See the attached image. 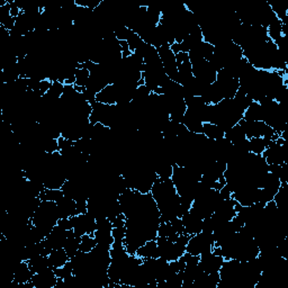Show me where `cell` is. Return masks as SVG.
Masks as SVG:
<instances>
[{"mask_svg": "<svg viewBox=\"0 0 288 288\" xmlns=\"http://www.w3.org/2000/svg\"><path fill=\"white\" fill-rule=\"evenodd\" d=\"M235 205L236 200H234L232 197L229 199H222L220 203L217 204L213 214L218 218V220H221L223 222H229L236 215Z\"/></svg>", "mask_w": 288, "mask_h": 288, "instance_id": "7", "label": "cell"}, {"mask_svg": "<svg viewBox=\"0 0 288 288\" xmlns=\"http://www.w3.org/2000/svg\"><path fill=\"white\" fill-rule=\"evenodd\" d=\"M49 264L52 269H57L63 267L70 260V257L67 255L64 249H54V250L49 255Z\"/></svg>", "mask_w": 288, "mask_h": 288, "instance_id": "14", "label": "cell"}, {"mask_svg": "<svg viewBox=\"0 0 288 288\" xmlns=\"http://www.w3.org/2000/svg\"><path fill=\"white\" fill-rule=\"evenodd\" d=\"M225 139L229 140L232 144L238 143V142L247 139L246 133H244L243 127L240 124H235L233 127H231L229 131L225 132Z\"/></svg>", "mask_w": 288, "mask_h": 288, "instance_id": "23", "label": "cell"}, {"mask_svg": "<svg viewBox=\"0 0 288 288\" xmlns=\"http://www.w3.org/2000/svg\"><path fill=\"white\" fill-rule=\"evenodd\" d=\"M225 259L222 256H217L212 251L205 252L199 256V267L206 274L220 273Z\"/></svg>", "mask_w": 288, "mask_h": 288, "instance_id": "5", "label": "cell"}, {"mask_svg": "<svg viewBox=\"0 0 288 288\" xmlns=\"http://www.w3.org/2000/svg\"><path fill=\"white\" fill-rule=\"evenodd\" d=\"M183 124L186 126L187 130L189 132L197 133V134H200L203 132V122L200 121V118L198 117V115L192 110H186V113L184 115L183 118Z\"/></svg>", "mask_w": 288, "mask_h": 288, "instance_id": "13", "label": "cell"}, {"mask_svg": "<svg viewBox=\"0 0 288 288\" xmlns=\"http://www.w3.org/2000/svg\"><path fill=\"white\" fill-rule=\"evenodd\" d=\"M57 225H59L60 227H62V229L67 231L74 230V225H72L71 218H59Z\"/></svg>", "mask_w": 288, "mask_h": 288, "instance_id": "30", "label": "cell"}, {"mask_svg": "<svg viewBox=\"0 0 288 288\" xmlns=\"http://www.w3.org/2000/svg\"><path fill=\"white\" fill-rule=\"evenodd\" d=\"M69 232L70 231H67L59 225H55L53 230L46 235V240L52 246L53 250L54 249H62L64 247V243H66L69 236Z\"/></svg>", "mask_w": 288, "mask_h": 288, "instance_id": "12", "label": "cell"}, {"mask_svg": "<svg viewBox=\"0 0 288 288\" xmlns=\"http://www.w3.org/2000/svg\"><path fill=\"white\" fill-rule=\"evenodd\" d=\"M118 98V89L115 84H110L96 95V101L105 105H116Z\"/></svg>", "mask_w": 288, "mask_h": 288, "instance_id": "11", "label": "cell"}, {"mask_svg": "<svg viewBox=\"0 0 288 288\" xmlns=\"http://www.w3.org/2000/svg\"><path fill=\"white\" fill-rule=\"evenodd\" d=\"M64 194L61 189H49V188H45L44 191H42L41 194L38 195L42 201H55V203H57L60 198H62Z\"/></svg>", "mask_w": 288, "mask_h": 288, "instance_id": "24", "label": "cell"}, {"mask_svg": "<svg viewBox=\"0 0 288 288\" xmlns=\"http://www.w3.org/2000/svg\"><path fill=\"white\" fill-rule=\"evenodd\" d=\"M27 262L34 275L40 274L42 272H44V270L51 268L49 264V258L45 256H37Z\"/></svg>", "mask_w": 288, "mask_h": 288, "instance_id": "21", "label": "cell"}, {"mask_svg": "<svg viewBox=\"0 0 288 288\" xmlns=\"http://www.w3.org/2000/svg\"><path fill=\"white\" fill-rule=\"evenodd\" d=\"M135 256L141 258L142 260L148 259V258H159L157 240H149L145 242L143 246L137 249Z\"/></svg>", "mask_w": 288, "mask_h": 288, "instance_id": "15", "label": "cell"}, {"mask_svg": "<svg viewBox=\"0 0 288 288\" xmlns=\"http://www.w3.org/2000/svg\"><path fill=\"white\" fill-rule=\"evenodd\" d=\"M215 247V239L213 233L199 232L198 234L192 235L186 247V252L192 256H200L205 252H209Z\"/></svg>", "mask_w": 288, "mask_h": 288, "instance_id": "2", "label": "cell"}, {"mask_svg": "<svg viewBox=\"0 0 288 288\" xmlns=\"http://www.w3.org/2000/svg\"><path fill=\"white\" fill-rule=\"evenodd\" d=\"M182 221L185 227L184 234H187L189 236L198 234L201 232V225H203V220L199 216H197L196 214L189 210L182 216Z\"/></svg>", "mask_w": 288, "mask_h": 288, "instance_id": "8", "label": "cell"}, {"mask_svg": "<svg viewBox=\"0 0 288 288\" xmlns=\"http://www.w3.org/2000/svg\"><path fill=\"white\" fill-rule=\"evenodd\" d=\"M59 218L57 203L55 201H42L31 220L34 226L47 235L58 224Z\"/></svg>", "mask_w": 288, "mask_h": 288, "instance_id": "1", "label": "cell"}, {"mask_svg": "<svg viewBox=\"0 0 288 288\" xmlns=\"http://www.w3.org/2000/svg\"><path fill=\"white\" fill-rule=\"evenodd\" d=\"M80 239L81 238L75 235L74 230H70V232H69V236L66 243H64L63 249L70 258L75 257L80 251Z\"/></svg>", "mask_w": 288, "mask_h": 288, "instance_id": "18", "label": "cell"}, {"mask_svg": "<svg viewBox=\"0 0 288 288\" xmlns=\"http://www.w3.org/2000/svg\"><path fill=\"white\" fill-rule=\"evenodd\" d=\"M126 42L128 44V47H130V51L133 53V52H135L137 49H139V46L142 44V42L143 41L141 40L139 34L133 32V31H130V34H128Z\"/></svg>", "mask_w": 288, "mask_h": 288, "instance_id": "28", "label": "cell"}, {"mask_svg": "<svg viewBox=\"0 0 288 288\" xmlns=\"http://www.w3.org/2000/svg\"><path fill=\"white\" fill-rule=\"evenodd\" d=\"M267 36L274 43L278 42L284 36L283 33V21L276 19L267 27Z\"/></svg>", "mask_w": 288, "mask_h": 288, "instance_id": "22", "label": "cell"}, {"mask_svg": "<svg viewBox=\"0 0 288 288\" xmlns=\"http://www.w3.org/2000/svg\"><path fill=\"white\" fill-rule=\"evenodd\" d=\"M220 192V195L223 199H229L232 197V192H231V189L229 188V186L227 185H225L224 187H223L221 191H218Z\"/></svg>", "mask_w": 288, "mask_h": 288, "instance_id": "31", "label": "cell"}, {"mask_svg": "<svg viewBox=\"0 0 288 288\" xmlns=\"http://www.w3.org/2000/svg\"><path fill=\"white\" fill-rule=\"evenodd\" d=\"M192 76L196 79L204 81V83L212 85L216 81L217 71L213 68L207 60H200V61L192 63Z\"/></svg>", "mask_w": 288, "mask_h": 288, "instance_id": "4", "label": "cell"}, {"mask_svg": "<svg viewBox=\"0 0 288 288\" xmlns=\"http://www.w3.org/2000/svg\"><path fill=\"white\" fill-rule=\"evenodd\" d=\"M59 278L52 268H49L40 274H35L32 278L34 288H54L57 286Z\"/></svg>", "mask_w": 288, "mask_h": 288, "instance_id": "6", "label": "cell"}, {"mask_svg": "<svg viewBox=\"0 0 288 288\" xmlns=\"http://www.w3.org/2000/svg\"><path fill=\"white\" fill-rule=\"evenodd\" d=\"M90 78V71L88 69H86L84 67H80L77 69L76 71V83L75 86H79V87H85L88 84V80Z\"/></svg>", "mask_w": 288, "mask_h": 288, "instance_id": "26", "label": "cell"}, {"mask_svg": "<svg viewBox=\"0 0 288 288\" xmlns=\"http://www.w3.org/2000/svg\"><path fill=\"white\" fill-rule=\"evenodd\" d=\"M262 118H264V115H262V108L259 102H257V101H253L243 113L244 121L256 122V121H262Z\"/></svg>", "mask_w": 288, "mask_h": 288, "instance_id": "20", "label": "cell"}, {"mask_svg": "<svg viewBox=\"0 0 288 288\" xmlns=\"http://www.w3.org/2000/svg\"><path fill=\"white\" fill-rule=\"evenodd\" d=\"M97 246L96 239H95L94 235L90 234H85L81 236L80 239V251L85 253H89L90 251H93Z\"/></svg>", "mask_w": 288, "mask_h": 288, "instance_id": "25", "label": "cell"}, {"mask_svg": "<svg viewBox=\"0 0 288 288\" xmlns=\"http://www.w3.org/2000/svg\"><path fill=\"white\" fill-rule=\"evenodd\" d=\"M72 225H74V233L78 238L85 234L94 235L95 231H96V218L93 217L88 212L85 214L75 215V216L70 217Z\"/></svg>", "mask_w": 288, "mask_h": 288, "instance_id": "3", "label": "cell"}, {"mask_svg": "<svg viewBox=\"0 0 288 288\" xmlns=\"http://www.w3.org/2000/svg\"><path fill=\"white\" fill-rule=\"evenodd\" d=\"M57 206L60 218H70L77 215V201L74 198H71V197L64 195L62 198H60L57 201Z\"/></svg>", "mask_w": 288, "mask_h": 288, "instance_id": "9", "label": "cell"}, {"mask_svg": "<svg viewBox=\"0 0 288 288\" xmlns=\"http://www.w3.org/2000/svg\"><path fill=\"white\" fill-rule=\"evenodd\" d=\"M201 134H204L209 140H221L225 136V132L222 128L216 125L214 123H204L203 124V132Z\"/></svg>", "mask_w": 288, "mask_h": 288, "instance_id": "19", "label": "cell"}, {"mask_svg": "<svg viewBox=\"0 0 288 288\" xmlns=\"http://www.w3.org/2000/svg\"><path fill=\"white\" fill-rule=\"evenodd\" d=\"M169 222L171 223V225H173L174 230L177 232L178 234H184L185 227H184L182 218H180V217H175V218H173V220H170Z\"/></svg>", "mask_w": 288, "mask_h": 288, "instance_id": "29", "label": "cell"}, {"mask_svg": "<svg viewBox=\"0 0 288 288\" xmlns=\"http://www.w3.org/2000/svg\"><path fill=\"white\" fill-rule=\"evenodd\" d=\"M272 142L273 140L267 139V137H252V139L249 140V150L253 154L261 156Z\"/></svg>", "mask_w": 288, "mask_h": 288, "instance_id": "16", "label": "cell"}, {"mask_svg": "<svg viewBox=\"0 0 288 288\" xmlns=\"http://www.w3.org/2000/svg\"><path fill=\"white\" fill-rule=\"evenodd\" d=\"M34 274L27 261H20L14 269L12 282L16 284H27L32 282Z\"/></svg>", "mask_w": 288, "mask_h": 288, "instance_id": "10", "label": "cell"}, {"mask_svg": "<svg viewBox=\"0 0 288 288\" xmlns=\"http://www.w3.org/2000/svg\"><path fill=\"white\" fill-rule=\"evenodd\" d=\"M53 270H54L55 275H57V277L59 279H62V281H64V279H67L74 275V268H72L70 260H69L68 264L64 265L63 267H60V268L53 269Z\"/></svg>", "mask_w": 288, "mask_h": 288, "instance_id": "27", "label": "cell"}, {"mask_svg": "<svg viewBox=\"0 0 288 288\" xmlns=\"http://www.w3.org/2000/svg\"><path fill=\"white\" fill-rule=\"evenodd\" d=\"M179 235L177 232L174 230L173 225H171V223L168 221V222H160V224L158 226V231H157V236L158 238H165L170 240V241L176 242L177 241V239L179 238Z\"/></svg>", "mask_w": 288, "mask_h": 288, "instance_id": "17", "label": "cell"}]
</instances>
